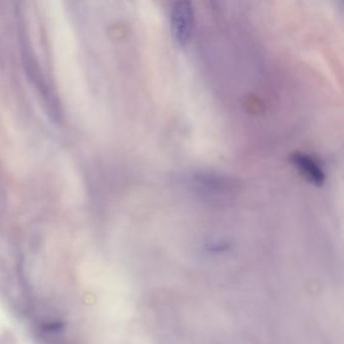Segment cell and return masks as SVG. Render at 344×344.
Wrapping results in <instances>:
<instances>
[{
  "mask_svg": "<svg viewBox=\"0 0 344 344\" xmlns=\"http://www.w3.org/2000/svg\"><path fill=\"white\" fill-rule=\"evenodd\" d=\"M291 162L301 175L316 186H321L325 181V174L322 168L313 158L303 153H295L291 157Z\"/></svg>",
  "mask_w": 344,
  "mask_h": 344,
  "instance_id": "obj_2",
  "label": "cell"
},
{
  "mask_svg": "<svg viewBox=\"0 0 344 344\" xmlns=\"http://www.w3.org/2000/svg\"><path fill=\"white\" fill-rule=\"evenodd\" d=\"M195 25V14L189 1L174 2L171 8V27L175 41L185 47L189 44Z\"/></svg>",
  "mask_w": 344,
  "mask_h": 344,
  "instance_id": "obj_1",
  "label": "cell"
}]
</instances>
